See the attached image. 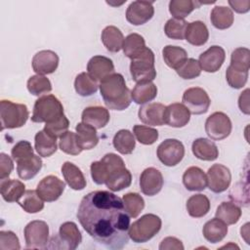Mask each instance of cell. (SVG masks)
Here are the masks:
<instances>
[{
	"label": "cell",
	"mask_w": 250,
	"mask_h": 250,
	"mask_svg": "<svg viewBox=\"0 0 250 250\" xmlns=\"http://www.w3.org/2000/svg\"><path fill=\"white\" fill-rule=\"evenodd\" d=\"M76 217L84 230L104 247L119 250L127 245L130 216L122 199L113 192H89L82 198Z\"/></svg>",
	"instance_id": "6da1fadb"
},
{
	"label": "cell",
	"mask_w": 250,
	"mask_h": 250,
	"mask_svg": "<svg viewBox=\"0 0 250 250\" xmlns=\"http://www.w3.org/2000/svg\"><path fill=\"white\" fill-rule=\"evenodd\" d=\"M91 177L97 185L104 184L111 191H120L132 183L131 172L125 167L123 159L115 153H106L101 160L90 166Z\"/></svg>",
	"instance_id": "7a4b0ae2"
},
{
	"label": "cell",
	"mask_w": 250,
	"mask_h": 250,
	"mask_svg": "<svg viewBox=\"0 0 250 250\" xmlns=\"http://www.w3.org/2000/svg\"><path fill=\"white\" fill-rule=\"evenodd\" d=\"M99 88L104 103L109 109L124 110L132 102L131 91L126 86L125 79L120 73L114 72L103 79Z\"/></svg>",
	"instance_id": "3957f363"
},
{
	"label": "cell",
	"mask_w": 250,
	"mask_h": 250,
	"mask_svg": "<svg viewBox=\"0 0 250 250\" xmlns=\"http://www.w3.org/2000/svg\"><path fill=\"white\" fill-rule=\"evenodd\" d=\"M64 115L63 106L60 100L54 95L39 97L34 104L31 121L34 123L51 124Z\"/></svg>",
	"instance_id": "277c9868"
},
{
	"label": "cell",
	"mask_w": 250,
	"mask_h": 250,
	"mask_svg": "<svg viewBox=\"0 0 250 250\" xmlns=\"http://www.w3.org/2000/svg\"><path fill=\"white\" fill-rule=\"evenodd\" d=\"M154 54L148 47H145L139 54L131 59L130 73L137 83L150 82L156 77Z\"/></svg>",
	"instance_id": "5b68a950"
},
{
	"label": "cell",
	"mask_w": 250,
	"mask_h": 250,
	"mask_svg": "<svg viewBox=\"0 0 250 250\" xmlns=\"http://www.w3.org/2000/svg\"><path fill=\"white\" fill-rule=\"evenodd\" d=\"M29 116L27 106L23 104L13 103L8 100L0 102L1 130L22 127Z\"/></svg>",
	"instance_id": "8992f818"
},
{
	"label": "cell",
	"mask_w": 250,
	"mask_h": 250,
	"mask_svg": "<svg viewBox=\"0 0 250 250\" xmlns=\"http://www.w3.org/2000/svg\"><path fill=\"white\" fill-rule=\"evenodd\" d=\"M161 219L154 214H146L129 228V238L135 243H145L157 234L161 229Z\"/></svg>",
	"instance_id": "52a82bcc"
},
{
	"label": "cell",
	"mask_w": 250,
	"mask_h": 250,
	"mask_svg": "<svg viewBox=\"0 0 250 250\" xmlns=\"http://www.w3.org/2000/svg\"><path fill=\"white\" fill-rule=\"evenodd\" d=\"M25 246L28 249L47 248L49 242V226L44 221H31L23 230Z\"/></svg>",
	"instance_id": "ba28073f"
},
{
	"label": "cell",
	"mask_w": 250,
	"mask_h": 250,
	"mask_svg": "<svg viewBox=\"0 0 250 250\" xmlns=\"http://www.w3.org/2000/svg\"><path fill=\"white\" fill-rule=\"evenodd\" d=\"M82 241L81 232L77 227V225L73 222H65L61 225L59 229V234L53 236L51 239V246L47 248H52L56 243H59V249H76Z\"/></svg>",
	"instance_id": "9c48e42d"
},
{
	"label": "cell",
	"mask_w": 250,
	"mask_h": 250,
	"mask_svg": "<svg viewBox=\"0 0 250 250\" xmlns=\"http://www.w3.org/2000/svg\"><path fill=\"white\" fill-rule=\"evenodd\" d=\"M232 129L229 117L222 112L216 111L207 117L205 121V132L213 141H221L229 136Z\"/></svg>",
	"instance_id": "30bf717a"
},
{
	"label": "cell",
	"mask_w": 250,
	"mask_h": 250,
	"mask_svg": "<svg viewBox=\"0 0 250 250\" xmlns=\"http://www.w3.org/2000/svg\"><path fill=\"white\" fill-rule=\"evenodd\" d=\"M156 154L162 164L173 167L183 160L185 156V146L179 140L166 139L157 146Z\"/></svg>",
	"instance_id": "8fae6325"
},
{
	"label": "cell",
	"mask_w": 250,
	"mask_h": 250,
	"mask_svg": "<svg viewBox=\"0 0 250 250\" xmlns=\"http://www.w3.org/2000/svg\"><path fill=\"white\" fill-rule=\"evenodd\" d=\"M182 102L189 112L195 115L206 113L211 104L207 92L199 87L187 89L183 94Z\"/></svg>",
	"instance_id": "7c38bea8"
},
{
	"label": "cell",
	"mask_w": 250,
	"mask_h": 250,
	"mask_svg": "<svg viewBox=\"0 0 250 250\" xmlns=\"http://www.w3.org/2000/svg\"><path fill=\"white\" fill-rule=\"evenodd\" d=\"M207 186L209 189L215 193H221L228 189L231 182V174L229 169L223 164L212 165L206 174Z\"/></svg>",
	"instance_id": "4fadbf2b"
},
{
	"label": "cell",
	"mask_w": 250,
	"mask_h": 250,
	"mask_svg": "<svg viewBox=\"0 0 250 250\" xmlns=\"http://www.w3.org/2000/svg\"><path fill=\"white\" fill-rule=\"evenodd\" d=\"M65 188V183L59 177L49 175L44 177L37 185L36 191L43 201L53 202L58 200Z\"/></svg>",
	"instance_id": "5bb4252c"
},
{
	"label": "cell",
	"mask_w": 250,
	"mask_h": 250,
	"mask_svg": "<svg viewBox=\"0 0 250 250\" xmlns=\"http://www.w3.org/2000/svg\"><path fill=\"white\" fill-rule=\"evenodd\" d=\"M153 15V2L133 1L127 8L126 20L133 25H142L151 20Z\"/></svg>",
	"instance_id": "9a60e30c"
},
{
	"label": "cell",
	"mask_w": 250,
	"mask_h": 250,
	"mask_svg": "<svg viewBox=\"0 0 250 250\" xmlns=\"http://www.w3.org/2000/svg\"><path fill=\"white\" fill-rule=\"evenodd\" d=\"M226 59V52L221 46H211L205 52H203L198 59L201 70L209 73L218 71Z\"/></svg>",
	"instance_id": "2e32d148"
},
{
	"label": "cell",
	"mask_w": 250,
	"mask_h": 250,
	"mask_svg": "<svg viewBox=\"0 0 250 250\" xmlns=\"http://www.w3.org/2000/svg\"><path fill=\"white\" fill-rule=\"evenodd\" d=\"M31 64L33 71L37 74H51L58 68L59 56L52 50H42L34 55Z\"/></svg>",
	"instance_id": "e0dca14e"
},
{
	"label": "cell",
	"mask_w": 250,
	"mask_h": 250,
	"mask_svg": "<svg viewBox=\"0 0 250 250\" xmlns=\"http://www.w3.org/2000/svg\"><path fill=\"white\" fill-rule=\"evenodd\" d=\"M163 176L161 172L153 167L145 169L140 176V188L144 194L147 196L156 195L163 187Z\"/></svg>",
	"instance_id": "ac0fdd59"
},
{
	"label": "cell",
	"mask_w": 250,
	"mask_h": 250,
	"mask_svg": "<svg viewBox=\"0 0 250 250\" xmlns=\"http://www.w3.org/2000/svg\"><path fill=\"white\" fill-rule=\"evenodd\" d=\"M87 70L92 78L101 82L108 75L114 73V64L107 57L94 56L87 63Z\"/></svg>",
	"instance_id": "d6986e66"
},
{
	"label": "cell",
	"mask_w": 250,
	"mask_h": 250,
	"mask_svg": "<svg viewBox=\"0 0 250 250\" xmlns=\"http://www.w3.org/2000/svg\"><path fill=\"white\" fill-rule=\"evenodd\" d=\"M190 119L189 110L180 103H174L166 106L164 112V122L170 127L182 128Z\"/></svg>",
	"instance_id": "ffe728a7"
},
{
	"label": "cell",
	"mask_w": 250,
	"mask_h": 250,
	"mask_svg": "<svg viewBox=\"0 0 250 250\" xmlns=\"http://www.w3.org/2000/svg\"><path fill=\"white\" fill-rule=\"evenodd\" d=\"M166 106L159 103H150L140 107L138 111L139 119L149 126H162L164 122V112Z\"/></svg>",
	"instance_id": "44dd1931"
},
{
	"label": "cell",
	"mask_w": 250,
	"mask_h": 250,
	"mask_svg": "<svg viewBox=\"0 0 250 250\" xmlns=\"http://www.w3.org/2000/svg\"><path fill=\"white\" fill-rule=\"evenodd\" d=\"M110 115L105 107L100 105H92L84 108L81 114L82 122L93 126L96 129L105 127L109 121Z\"/></svg>",
	"instance_id": "7402d4cb"
},
{
	"label": "cell",
	"mask_w": 250,
	"mask_h": 250,
	"mask_svg": "<svg viewBox=\"0 0 250 250\" xmlns=\"http://www.w3.org/2000/svg\"><path fill=\"white\" fill-rule=\"evenodd\" d=\"M183 184L190 191L204 190L207 187L206 174L199 167H188L183 175Z\"/></svg>",
	"instance_id": "603a6c76"
},
{
	"label": "cell",
	"mask_w": 250,
	"mask_h": 250,
	"mask_svg": "<svg viewBox=\"0 0 250 250\" xmlns=\"http://www.w3.org/2000/svg\"><path fill=\"white\" fill-rule=\"evenodd\" d=\"M191 150L194 156L200 160L213 161L219 156V149L214 142L206 138H198L193 141Z\"/></svg>",
	"instance_id": "cb8c5ba5"
},
{
	"label": "cell",
	"mask_w": 250,
	"mask_h": 250,
	"mask_svg": "<svg viewBox=\"0 0 250 250\" xmlns=\"http://www.w3.org/2000/svg\"><path fill=\"white\" fill-rule=\"evenodd\" d=\"M76 130V140L78 146L82 150L92 149L99 143V137L97 134V129L93 126L80 122L75 127Z\"/></svg>",
	"instance_id": "d4e9b609"
},
{
	"label": "cell",
	"mask_w": 250,
	"mask_h": 250,
	"mask_svg": "<svg viewBox=\"0 0 250 250\" xmlns=\"http://www.w3.org/2000/svg\"><path fill=\"white\" fill-rule=\"evenodd\" d=\"M209 38V31L206 24L201 21L188 22L185 32V39L193 46L204 45Z\"/></svg>",
	"instance_id": "484cf974"
},
{
	"label": "cell",
	"mask_w": 250,
	"mask_h": 250,
	"mask_svg": "<svg viewBox=\"0 0 250 250\" xmlns=\"http://www.w3.org/2000/svg\"><path fill=\"white\" fill-rule=\"evenodd\" d=\"M34 148L42 157L53 155L58 148L57 137L51 135L44 129L37 132L34 138Z\"/></svg>",
	"instance_id": "4316f807"
},
{
	"label": "cell",
	"mask_w": 250,
	"mask_h": 250,
	"mask_svg": "<svg viewBox=\"0 0 250 250\" xmlns=\"http://www.w3.org/2000/svg\"><path fill=\"white\" fill-rule=\"evenodd\" d=\"M17 163V172L21 180H30L34 178L42 168V159L40 156L33 154L22 158Z\"/></svg>",
	"instance_id": "83f0119b"
},
{
	"label": "cell",
	"mask_w": 250,
	"mask_h": 250,
	"mask_svg": "<svg viewBox=\"0 0 250 250\" xmlns=\"http://www.w3.org/2000/svg\"><path fill=\"white\" fill-rule=\"evenodd\" d=\"M62 174L66 184L74 190H82L86 188V179L81 170L72 162L66 161L62 166Z\"/></svg>",
	"instance_id": "f1b7e54d"
},
{
	"label": "cell",
	"mask_w": 250,
	"mask_h": 250,
	"mask_svg": "<svg viewBox=\"0 0 250 250\" xmlns=\"http://www.w3.org/2000/svg\"><path fill=\"white\" fill-rule=\"evenodd\" d=\"M101 39L107 51L116 53L122 49L125 38L118 27L114 25H108L102 31Z\"/></svg>",
	"instance_id": "f546056e"
},
{
	"label": "cell",
	"mask_w": 250,
	"mask_h": 250,
	"mask_svg": "<svg viewBox=\"0 0 250 250\" xmlns=\"http://www.w3.org/2000/svg\"><path fill=\"white\" fill-rule=\"evenodd\" d=\"M0 190L3 199L7 202H18L25 192V186L22 182L14 179L1 180Z\"/></svg>",
	"instance_id": "4dcf8cb0"
},
{
	"label": "cell",
	"mask_w": 250,
	"mask_h": 250,
	"mask_svg": "<svg viewBox=\"0 0 250 250\" xmlns=\"http://www.w3.org/2000/svg\"><path fill=\"white\" fill-rule=\"evenodd\" d=\"M203 236L210 243H218L222 241L228 233V225L218 218L211 219L206 222L203 229Z\"/></svg>",
	"instance_id": "1f68e13d"
},
{
	"label": "cell",
	"mask_w": 250,
	"mask_h": 250,
	"mask_svg": "<svg viewBox=\"0 0 250 250\" xmlns=\"http://www.w3.org/2000/svg\"><path fill=\"white\" fill-rule=\"evenodd\" d=\"M157 96V87L152 81L137 83L131 91L133 102L138 104H145L154 100Z\"/></svg>",
	"instance_id": "d6a6232c"
},
{
	"label": "cell",
	"mask_w": 250,
	"mask_h": 250,
	"mask_svg": "<svg viewBox=\"0 0 250 250\" xmlns=\"http://www.w3.org/2000/svg\"><path fill=\"white\" fill-rule=\"evenodd\" d=\"M210 21L214 27L223 30L232 25L234 17L230 8L226 6H216L211 11Z\"/></svg>",
	"instance_id": "836d02e7"
},
{
	"label": "cell",
	"mask_w": 250,
	"mask_h": 250,
	"mask_svg": "<svg viewBox=\"0 0 250 250\" xmlns=\"http://www.w3.org/2000/svg\"><path fill=\"white\" fill-rule=\"evenodd\" d=\"M187 211L190 217L201 218L204 217L210 210V201L204 194L197 193L191 195L186 204Z\"/></svg>",
	"instance_id": "e575fe53"
},
{
	"label": "cell",
	"mask_w": 250,
	"mask_h": 250,
	"mask_svg": "<svg viewBox=\"0 0 250 250\" xmlns=\"http://www.w3.org/2000/svg\"><path fill=\"white\" fill-rule=\"evenodd\" d=\"M241 209L234 202H222L216 210V218L222 220L227 225L236 224L241 217Z\"/></svg>",
	"instance_id": "d590c367"
},
{
	"label": "cell",
	"mask_w": 250,
	"mask_h": 250,
	"mask_svg": "<svg viewBox=\"0 0 250 250\" xmlns=\"http://www.w3.org/2000/svg\"><path fill=\"white\" fill-rule=\"evenodd\" d=\"M162 56L167 66L175 70L180 67L188 59V53L185 49L173 45L165 46L162 50Z\"/></svg>",
	"instance_id": "8d00e7d4"
},
{
	"label": "cell",
	"mask_w": 250,
	"mask_h": 250,
	"mask_svg": "<svg viewBox=\"0 0 250 250\" xmlns=\"http://www.w3.org/2000/svg\"><path fill=\"white\" fill-rule=\"evenodd\" d=\"M112 144L114 148L121 154H130L136 146L134 134L127 129L119 130L113 137Z\"/></svg>",
	"instance_id": "74e56055"
},
{
	"label": "cell",
	"mask_w": 250,
	"mask_h": 250,
	"mask_svg": "<svg viewBox=\"0 0 250 250\" xmlns=\"http://www.w3.org/2000/svg\"><path fill=\"white\" fill-rule=\"evenodd\" d=\"M99 84L92 78L88 72L79 73L74 80V89L76 93L82 97H89L98 91Z\"/></svg>",
	"instance_id": "f35d334b"
},
{
	"label": "cell",
	"mask_w": 250,
	"mask_h": 250,
	"mask_svg": "<svg viewBox=\"0 0 250 250\" xmlns=\"http://www.w3.org/2000/svg\"><path fill=\"white\" fill-rule=\"evenodd\" d=\"M201 4L198 1L191 0H171L169 2V12L174 19L184 20Z\"/></svg>",
	"instance_id": "ab89813d"
},
{
	"label": "cell",
	"mask_w": 250,
	"mask_h": 250,
	"mask_svg": "<svg viewBox=\"0 0 250 250\" xmlns=\"http://www.w3.org/2000/svg\"><path fill=\"white\" fill-rule=\"evenodd\" d=\"M18 203L25 212L30 214L38 213L42 211L44 208L43 199L34 189L25 190V192L18 201Z\"/></svg>",
	"instance_id": "60d3db41"
},
{
	"label": "cell",
	"mask_w": 250,
	"mask_h": 250,
	"mask_svg": "<svg viewBox=\"0 0 250 250\" xmlns=\"http://www.w3.org/2000/svg\"><path fill=\"white\" fill-rule=\"evenodd\" d=\"M146 46L144 37L138 33H131L126 36L123 42V53L130 60L139 54Z\"/></svg>",
	"instance_id": "b9f144b4"
},
{
	"label": "cell",
	"mask_w": 250,
	"mask_h": 250,
	"mask_svg": "<svg viewBox=\"0 0 250 250\" xmlns=\"http://www.w3.org/2000/svg\"><path fill=\"white\" fill-rule=\"evenodd\" d=\"M122 201L126 212L131 218H137L145 208V200L137 192H128L124 194Z\"/></svg>",
	"instance_id": "7bdbcfd3"
},
{
	"label": "cell",
	"mask_w": 250,
	"mask_h": 250,
	"mask_svg": "<svg viewBox=\"0 0 250 250\" xmlns=\"http://www.w3.org/2000/svg\"><path fill=\"white\" fill-rule=\"evenodd\" d=\"M26 87L28 92L33 96H41L52 91V84L49 78L40 74L29 77Z\"/></svg>",
	"instance_id": "ee69618b"
},
{
	"label": "cell",
	"mask_w": 250,
	"mask_h": 250,
	"mask_svg": "<svg viewBox=\"0 0 250 250\" xmlns=\"http://www.w3.org/2000/svg\"><path fill=\"white\" fill-rule=\"evenodd\" d=\"M231 67L242 70L249 71L250 68V51L248 48L239 47L232 51L230 56V64Z\"/></svg>",
	"instance_id": "f6af8a7d"
},
{
	"label": "cell",
	"mask_w": 250,
	"mask_h": 250,
	"mask_svg": "<svg viewBox=\"0 0 250 250\" xmlns=\"http://www.w3.org/2000/svg\"><path fill=\"white\" fill-rule=\"evenodd\" d=\"M188 22L185 20L178 19H170L166 21L164 26V32L167 37L175 40H183L185 39V32Z\"/></svg>",
	"instance_id": "bcb514c9"
},
{
	"label": "cell",
	"mask_w": 250,
	"mask_h": 250,
	"mask_svg": "<svg viewBox=\"0 0 250 250\" xmlns=\"http://www.w3.org/2000/svg\"><path fill=\"white\" fill-rule=\"evenodd\" d=\"M133 134L140 144L150 146L158 139V131L154 128L145 125H135L133 127Z\"/></svg>",
	"instance_id": "7dc6e473"
},
{
	"label": "cell",
	"mask_w": 250,
	"mask_h": 250,
	"mask_svg": "<svg viewBox=\"0 0 250 250\" xmlns=\"http://www.w3.org/2000/svg\"><path fill=\"white\" fill-rule=\"evenodd\" d=\"M59 146L62 151L70 155H78L82 151V149L78 146L76 134L71 131H66L60 137Z\"/></svg>",
	"instance_id": "c3c4849f"
},
{
	"label": "cell",
	"mask_w": 250,
	"mask_h": 250,
	"mask_svg": "<svg viewBox=\"0 0 250 250\" xmlns=\"http://www.w3.org/2000/svg\"><path fill=\"white\" fill-rule=\"evenodd\" d=\"M177 74L183 79H194L201 73V67L197 60L188 58L185 62L176 69Z\"/></svg>",
	"instance_id": "681fc988"
},
{
	"label": "cell",
	"mask_w": 250,
	"mask_h": 250,
	"mask_svg": "<svg viewBox=\"0 0 250 250\" xmlns=\"http://www.w3.org/2000/svg\"><path fill=\"white\" fill-rule=\"evenodd\" d=\"M248 72L249 71L235 69L229 65L226 71V79L228 84L233 89H241L245 86L248 80Z\"/></svg>",
	"instance_id": "f907efd6"
},
{
	"label": "cell",
	"mask_w": 250,
	"mask_h": 250,
	"mask_svg": "<svg viewBox=\"0 0 250 250\" xmlns=\"http://www.w3.org/2000/svg\"><path fill=\"white\" fill-rule=\"evenodd\" d=\"M11 154H12L13 160L17 162L22 158L33 155L34 154L33 147L31 146V144L28 141H25V140L20 141L13 146L11 150Z\"/></svg>",
	"instance_id": "816d5d0a"
},
{
	"label": "cell",
	"mask_w": 250,
	"mask_h": 250,
	"mask_svg": "<svg viewBox=\"0 0 250 250\" xmlns=\"http://www.w3.org/2000/svg\"><path fill=\"white\" fill-rule=\"evenodd\" d=\"M19 237L11 230L0 231V249L1 250H14L20 249Z\"/></svg>",
	"instance_id": "f5cc1de1"
},
{
	"label": "cell",
	"mask_w": 250,
	"mask_h": 250,
	"mask_svg": "<svg viewBox=\"0 0 250 250\" xmlns=\"http://www.w3.org/2000/svg\"><path fill=\"white\" fill-rule=\"evenodd\" d=\"M69 127V121L66 118L65 115H63L62 118H60L58 121L51 123V124H45L44 130L50 133L51 135L60 138L62 134H64Z\"/></svg>",
	"instance_id": "db71d44e"
},
{
	"label": "cell",
	"mask_w": 250,
	"mask_h": 250,
	"mask_svg": "<svg viewBox=\"0 0 250 250\" xmlns=\"http://www.w3.org/2000/svg\"><path fill=\"white\" fill-rule=\"evenodd\" d=\"M14 169L13 159L6 153H0V180L9 179L11 172Z\"/></svg>",
	"instance_id": "11a10c76"
},
{
	"label": "cell",
	"mask_w": 250,
	"mask_h": 250,
	"mask_svg": "<svg viewBox=\"0 0 250 250\" xmlns=\"http://www.w3.org/2000/svg\"><path fill=\"white\" fill-rule=\"evenodd\" d=\"M159 249L160 250H172V249L184 250V245L180 239L173 236H168V237H165L160 242Z\"/></svg>",
	"instance_id": "9f6ffc18"
},
{
	"label": "cell",
	"mask_w": 250,
	"mask_h": 250,
	"mask_svg": "<svg viewBox=\"0 0 250 250\" xmlns=\"http://www.w3.org/2000/svg\"><path fill=\"white\" fill-rule=\"evenodd\" d=\"M238 106L241 112L244 114H249V89H245L238 98Z\"/></svg>",
	"instance_id": "6f0895ef"
},
{
	"label": "cell",
	"mask_w": 250,
	"mask_h": 250,
	"mask_svg": "<svg viewBox=\"0 0 250 250\" xmlns=\"http://www.w3.org/2000/svg\"><path fill=\"white\" fill-rule=\"evenodd\" d=\"M229 5L231 7L232 10H234L236 13H239V14L247 13L250 10V1L249 0L229 1Z\"/></svg>",
	"instance_id": "680465c9"
}]
</instances>
